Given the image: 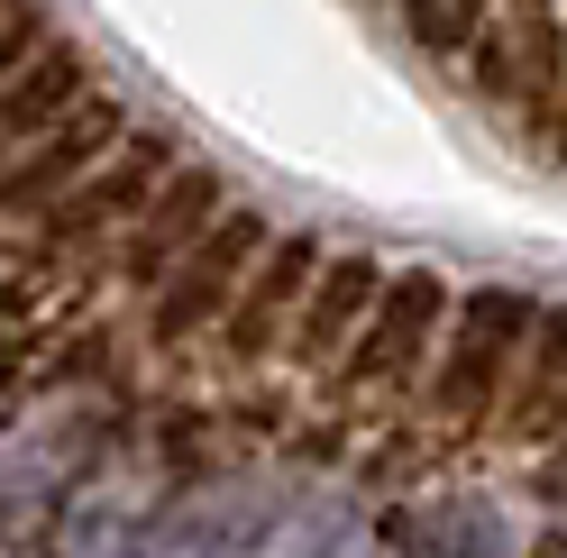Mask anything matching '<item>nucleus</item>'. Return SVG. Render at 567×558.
<instances>
[{"instance_id":"obj_1","label":"nucleus","mask_w":567,"mask_h":558,"mask_svg":"<svg viewBox=\"0 0 567 558\" xmlns=\"http://www.w3.org/2000/svg\"><path fill=\"white\" fill-rule=\"evenodd\" d=\"M540 321V293L530 285H457L449 302V330L421 366V412L449 431H485L494 403H504L513 366H522V339Z\"/></svg>"},{"instance_id":"obj_2","label":"nucleus","mask_w":567,"mask_h":558,"mask_svg":"<svg viewBox=\"0 0 567 558\" xmlns=\"http://www.w3.org/2000/svg\"><path fill=\"white\" fill-rule=\"evenodd\" d=\"M174 156H184L174 137H156V128H137V120H128L120 147L101 156L64 202H47V211L28 220V229H38V266H47V275H74L83 257H111V248H120V229L147 211V193L174 174Z\"/></svg>"},{"instance_id":"obj_3","label":"nucleus","mask_w":567,"mask_h":558,"mask_svg":"<svg viewBox=\"0 0 567 558\" xmlns=\"http://www.w3.org/2000/svg\"><path fill=\"white\" fill-rule=\"evenodd\" d=\"M449 302L457 285L440 266H384V293L367 302L358 339L339 348V385L358 403H394V394H421V366L449 330Z\"/></svg>"},{"instance_id":"obj_4","label":"nucleus","mask_w":567,"mask_h":558,"mask_svg":"<svg viewBox=\"0 0 567 558\" xmlns=\"http://www.w3.org/2000/svg\"><path fill=\"white\" fill-rule=\"evenodd\" d=\"M457 74H467V92L485 111H504L540 137L567 101V10L558 0H504L485 19V38L457 55Z\"/></svg>"},{"instance_id":"obj_5","label":"nucleus","mask_w":567,"mask_h":558,"mask_svg":"<svg viewBox=\"0 0 567 558\" xmlns=\"http://www.w3.org/2000/svg\"><path fill=\"white\" fill-rule=\"evenodd\" d=\"M266 238H275V220L247 211V202H229V211L156 275V293H147V339H156V348H184V339H202V330H220V311H229V293L247 285V266H257Z\"/></svg>"},{"instance_id":"obj_6","label":"nucleus","mask_w":567,"mask_h":558,"mask_svg":"<svg viewBox=\"0 0 567 558\" xmlns=\"http://www.w3.org/2000/svg\"><path fill=\"white\" fill-rule=\"evenodd\" d=\"M220 211H229V174H220V165H202V156H174V174L147 193V211H137V220L120 229L111 275H120V285H128L137 302H147V293H156V275H165L174 257H184V248H193V238H202L210 220H220Z\"/></svg>"},{"instance_id":"obj_7","label":"nucleus","mask_w":567,"mask_h":558,"mask_svg":"<svg viewBox=\"0 0 567 558\" xmlns=\"http://www.w3.org/2000/svg\"><path fill=\"white\" fill-rule=\"evenodd\" d=\"M120 137H128V111H120L111 92H92L83 111H64L47 137H28V147L0 165V229H10V220H38L47 202H64L101 156L120 147Z\"/></svg>"},{"instance_id":"obj_8","label":"nucleus","mask_w":567,"mask_h":558,"mask_svg":"<svg viewBox=\"0 0 567 558\" xmlns=\"http://www.w3.org/2000/svg\"><path fill=\"white\" fill-rule=\"evenodd\" d=\"M321 257H330L321 229H275L266 248H257L247 285H238L229 311H220V348H229L238 366L284 358V330H293V311H302V293H311V275H321Z\"/></svg>"},{"instance_id":"obj_9","label":"nucleus","mask_w":567,"mask_h":558,"mask_svg":"<svg viewBox=\"0 0 567 558\" xmlns=\"http://www.w3.org/2000/svg\"><path fill=\"white\" fill-rule=\"evenodd\" d=\"M394 558H522V513L494 485H440L384 513L375 531Z\"/></svg>"},{"instance_id":"obj_10","label":"nucleus","mask_w":567,"mask_h":558,"mask_svg":"<svg viewBox=\"0 0 567 558\" xmlns=\"http://www.w3.org/2000/svg\"><path fill=\"white\" fill-rule=\"evenodd\" d=\"M375 293H384V257L375 248H330L321 275H311V293H302V311H293V330H284V358L293 366H339V348L358 339Z\"/></svg>"},{"instance_id":"obj_11","label":"nucleus","mask_w":567,"mask_h":558,"mask_svg":"<svg viewBox=\"0 0 567 558\" xmlns=\"http://www.w3.org/2000/svg\"><path fill=\"white\" fill-rule=\"evenodd\" d=\"M494 431L522 448H558L567 440V302H540V321L522 339V366L504 403H494Z\"/></svg>"},{"instance_id":"obj_12","label":"nucleus","mask_w":567,"mask_h":558,"mask_svg":"<svg viewBox=\"0 0 567 558\" xmlns=\"http://www.w3.org/2000/svg\"><path fill=\"white\" fill-rule=\"evenodd\" d=\"M92 92H101V83H92V55H83L74 38H47L10 83H0V165H10L28 137H47L64 111H83Z\"/></svg>"},{"instance_id":"obj_13","label":"nucleus","mask_w":567,"mask_h":558,"mask_svg":"<svg viewBox=\"0 0 567 558\" xmlns=\"http://www.w3.org/2000/svg\"><path fill=\"white\" fill-rule=\"evenodd\" d=\"M266 558H384V540L358 521V504H348L339 485H302V495L275 504Z\"/></svg>"},{"instance_id":"obj_14","label":"nucleus","mask_w":567,"mask_h":558,"mask_svg":"<svg viewBox=\"0 0 567 558\" xmlns=\"http://www.w3.org/2000/svg\"><path fill=\"white\" fill-rule=\"evenodd\" d=\"M403 28V46L412 55H431V64H457L476 38H485V19L504 10V0H384Z\"/></svg>"},{"instance_id":"obj_15","label":"nucleus","mask_w":567,"mask_h":558,"mask_svg":"<svg viewBox=\"0 0 567 558\" xmlns=\"http://www.w3.org/2000/svg\"><path fill=\"white\" fill-rule=\"evenodd\" d=\"M47 38H55V28H47L38 0H10V10H0V83H10V74H19V64L38 55Z\"/></svg>"}]
</instances>
